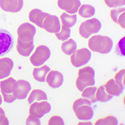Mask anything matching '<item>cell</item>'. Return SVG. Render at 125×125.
I'll return each instance as SVG.
<instances>
[{"instance_id":"7","label":"cell","mask_w":125,"mask_h":125,"mask_svg":"<svg viewBox=\"0 0 125 125\" xmlns=\"http://www.w3.org/2000/svg\"><path fill=\"white\" fill-rule=\"evenodd\" d=\"M92 58V52L88 48L76 50L71 55V62L75 67H80L87 64Z\"/></svg>"},{"instance_id":"35","label":"cell","mask_w":125,"mask_h":125,"mask_svg":"<svg viewBox=\"0 0 125 125\" xmlns=\"http://www.w3.org/2000/svg\"><path fill=\"white\" fill-rule=\"evenodd\" d=\"M125 12H123L122 13H121V14L119 15L117 21V24H119L121 27L123 29H125Z\"/></svg>"},{"instance_id":"18","label":"cell","mask_w":125,"mask_h":125,"mask_svg":"<svg viewBox=\"0 0 125 125\" xmlns=\"http://www.w3.org/2000/svg\"><path fill=\"white\" fill-rule=\"evenodd\" d=\"M104 87L107 94L112 95L113 97H118L123 92L125 88L121 87L117 84L114 79H109L104 84Z\"/></svg>"},{"instance_id":"28","label":"cell","mask_w":125,"mask_h":125,"mask_svg":"<svg viewBox=\"0 0 125 125\" xmlns=\"http://www.w3.org/2000/svg\"><path fill=\"white\" fill-rule=\"evenodd\" d=\"M125 69L119 71L114 76V80L121 87L125 88Z\"/></svg>"},{"instance_id":"37","label":"cell","mask_w":125,"mask_h":125,"mask_svg":"<svg viewBox=\"0 0 125 125\" xmlns=\"http://www.w3.org/2000/svg\"><path fill=\"white\" fill-rule=\"evenodd\" d=\"M2 102H3V99H2V97L1 95H0V105H1L2 104Z\"/></svg>"},{"instance_id":"29","label":"cell","mask_w":125,"mask_h":125,"mask_svg":"<svg viewBox=\"0 0 125 125\" xmlns=\"http://www.w3.org/2000/svg\"><path fill=\"white\" fill-rule=\"evenodd\" d=\"M125 11V8L124 7H120L118 8H114V9L111 10L110 11V15H111V19L113 20V22L115 23H117L118 17L121 13Z\"/></svg>"},{"instance_id":"21","label":"cell","mask_w":125,"mask_h":125,"mask_svg":"<svg viewBox=\"0 0 125 125\" xmlns=\"http://www.w3.org/2000/svg\"><path fill=\"white\" fill-rule=\"evenodd\" d=\"M77 20L78 18L76 14H69L63 12L60 15V21L62 25L67 28L73 27L76 24Z\"/></svg>"},{"instance_id":"1","label":"cell","mask_w":125,"mask_h":125,"mask_svg":"<svg viewBox=\"0 0 125 125\" xmlns=\"http://www.w3.org/2000/svg\"><path fill=\"white\" fill-rule=\"evenodd\" d=\"M17 50L21 55L29 57L34 48V38L36 29L28 22L22 24L17 29Z\"/></svg>"},{"instance_id":"33","label":"cell","mask_w":125,"mask_h":125,"mask_svg":"<svg viewBox=\"0 0 125 125\" xmlns=\"http://www.w3.org/2000/svg\"><path fill=\"white\" fill-rule=\"evenodd\" d=\"M25 125H41V121L38 117H36L34 116L31 115L27 117L26 121H25Z\"/></svg>"},{"instance_id":"26","label":"cell","mask_w":125,"mask_h":125,"mask_svg":"<svg viewBox=\"0 0 125 125\" xmlns=\"http://www.w3.org/2000/svg\"><path fill=\"white\" fill-rule=\"evenodd\" d=\"M95 125H117L118 120L113 116H107L106 117L97 119L95 123Z\"/></svg>"},{"instance_id":"8","label":"cell","mask_w":125,"mask_h":125,"mask_svg":"<svg viewBox=\"0 0 125 125\" xmlns=\"http://www.w3.org/2000/svg\"><path fill=\"white\" fill-rule=\"evenodd\" d=\"M15 81V79L10 77L0 82V90L4 98V101L6 103H12L17 100L13 95V86Z\"/></svg>"},{"instance_id":"2","label":"cell","mask_w":125,"mask_h":125,"mask_svg":"<svg viewBox=\"0 0 125 125\" xmlns=\"http://www.w3.org/2000/svg\"><path fill=\"white\" fill-rule=\"evenodd\" d=\"M113 44L111 38L102 35L93 36L88 41V46L92 52L101 54H107L111 52L113 48Z\"/></svg>"},{"instance_id":"15","label":"cell","mask_w":125,"mask_h":125,"mask_svg":"<svg viewBox=\"0 0 125 125\" xmlns=\"http://www.w3.org/2000/svg\"><path fill=\"white\" fill-rule=\"evenodd\" d=\"M45 81L52 88H60L63 82V74L57 71H50L47 74Z\"/></svg>"},{"instance_id":"31","label":"cell","mask_w":125,"mask_h":125,"mask_svg":"<svg viewBox=\"0 0 125 125\" xmlns=\"http://www.w3.org/2000/svg\"><path fill=\"white\" fill-rule=\"evenodd\" d=\"M115 52L118 55L125 56V37H123L117 43Z\"/></svg>"},{"instance_id":"4","label":"cell","mask_w":125,"mask_h":125,"mask_svg":"<svg viewBox=\"0 0 125 125\" xmlns=\"http://www.w3.org/2000/svg\"><path fill=\"white\" fill-rule=\"evenodd\" d=\"M95 71L90 66L83 67L79 69L76 81V86L78 90L82 92L85 88L95 85Z\"/></svg>"},{"instance_id":"6","label":"cell","mask_w":125,"mask_h":125,"mask_svg":"<svg viewBox=\"0 0 125 125\" xmlns=\"http://www.w3.org/2000/svg\"><path fill=\"white\" fill-rule=\"evenodd\" d=\"M50 55L49 48L44 45H40L36 48L30 57V62L34 67H40L50 59Z\"/></svg>"},{"instance_id":"19","label":"cell","mask_w":125,"mask_h":125,"mask_svg":"<svg viewBox=\"0 0 125 125\" xmlns=\"http://www.w3.org/2000/svg\"><path fill=\"white\" fill-rule=\"evenodd\" d=\"M50 71V68L46 65H43L40 67L34 68L32 71V76L34 79L38 82H44L46 81L47 74Z\"/></svg>"},{"instance_id":"16","label":"cell","mask_w":125,"mask_h":125,"mask_svg":"<svg viewBox=\"0 0 125 125\" xmlns=\"http://www.w3.org/2000/svg\"><path fill=\"white\" fill-rule=\"evenodd\" d=\"M13 67V62L10 58L0 59V79L9 77Z\"/></svg>"},{"instance_id":"5","label":"cell","mask_w":125,"mask_h":125,"mask_svg":"<svg viewBox=\"0 0 125 125\" xmlns=\"http://www.w3.org/2000/svg\"><path fill=\"white\" fill-rule=\"evenodd\" d=\"M102 28L100 21L95 18H92L82 22L79 27V33L81 37L88 39L92 34L99 32Z\"/></svg>"},{"instance_id":"22","label":"cell","mask_w":125,"mask_h":125,"mask_svg":"<svg viewBox=\"0 0 125 125\" xmlns=\"http://www.w3.org/2000/svg\"><path fill=\"white\" fill-rule=\"evenodd\" d=\"M61 50L67 55H71L77 50V44L73 39L65 40L61 44Z\"/></svg>"},{"instance_id":"11","label":"cell","mask_w":125,"mask_h":125,"mask_svg":"<svg viewBox=\"0 0 125 125\" xmlns=\"http://www.w3.org/2000/svg\"><path fill=\"white\" fill-rule=\"evenodd\" d=\"M52 106L46 100L40 102H34L29 107V114L38 117L39 119L43 117L45 114L50 112Z\"/></svg>"},{"instance_id":"30","label":"cell","mask_w":125,"mask_h":125,"mask_svg":"<svg viewBox=\"0 0 125 125\" xmlns=\"http://www.w3.org/2000/svg\"><path fill=\"white\" fill-rule=\"evenodd\" d=\"M105 5L109 8H117L124 6L125 0H104Z\"/></svg>"},{"instance_id":"9","label":"cell","mask_w":125,"mask_h":125,"mask_svg":"<svg viewBox=\"0 0 125 125\" xmlns=\"http://www.w3.org/2000/svg\"><path fill=\"white\" fill-rule=\"evenodd\" d=\"M14 40L8 31L0 29V57L9 53L13 48Z\"/></svg>"},{"instance_id":"17","label":"cell","mask_w":125,"mask_h":125,"mask_svg":"<svg viewBox=\"0 0 125 125\" xmlns=\"http://www.w3.org/2000/svg\"><path fill=\"white\" fill-rule=\"evenodd\" d=\"M48 13L43 12L40 9H33L29 13V21L34 23L38 27L43 28V24L44 20Z\"/></svg>"},{"instance_id":"14","label":"cell","mask_w":125,"mask_h":125,"mask_svg":"<svg viewBox=\"0 0 125 125\" xmlns=\"http://www.w3.org/2000/svg\"><path fill=\"white\" fill-rule=\"evenodd\" d=\"M23 0H0V8L7 12H19L23 8Z\"/></svg>"},{"instance_id":"36","label":"cell","mask_w":125,"mask_h":125,"mask_svg":"<svg viewBox=\"0 0 125 125\" xmlns=\"http://www.w3.org/2000/svg\"><path fill=\"white\" fill-rule=\"evenodd\" d=\"M86 124H88V125H92L90 122H79L78 123V125H86Z\"/></svg>"},{"instance_id":"25","label":"cell","mask_w":125,"mask_h":125,"mask_svg":"<svg viewBox=\"0 0 125 125\" xmlns=\"http://www.w3.org/2000/svg\"><path fill=\"white\" fill-rule=\"evenodd\" d=\"M95 97L97 101L100 102H107L111 100L113 98V96L107 94L104 86L101 85L97 88Z\"/></svg>"},{"instance_id":"20","label":"cell","mask_w":125,"mask_h":125,"mask_svg":"<svg viewBox=\"0 0 125 125\" xmlns=\"http://www.w3.org/2000/svg\"><path fill=\"white\" fill-rule=\"evenodd\" d=\"M48 97L44 91L40 89H35L31 92L30 95L27 98V101L29 104H31L35 101H43L47 100Z\"/></svg>"},{"instance_id":"32","label":"cell","mask_w":125,"mask_h":125,"mask_svg":"<svg viewBox=\"0 0 125 125\" xmlns=\"http://www.w3.org/2000/svg\"><path fill=\"white\" fill-rule=\"evenodd\" d=\"M48 125H63L64 121L60 116H53L51 117L48 123Z\"/></svg>"},{"instance_id":"23","label":"cell","mask_w":125,"mask_h":125,"mask_svg":"<svg viewBox=\"0 0 125 125\" xmlns=\"http://www.w3.org/2000/svg\"><path fill=\"white\" fill-rule=\"evenodd\" d=\"M78 12V14L81 17L87 19L94 16V15L95 14V8L90 5L84 4L80 6Z\"/></svg>"},{"instance_id":"12","label":"cell","mask_w":125,"mask_h":125,"mask_svg":"<svg viewBox=\"0 0 125 125\" xmlns=\"http://www.w3.org/2000/svg\"><path fill=\"white\" fill-rule=\"evenodd\" d=\"M43 29L50 33H57L61 29V24L59 17L56 15L48 14L44 20Z\"/></svg>"},{"instance_id":"10","label":"cell","mask_w":125,"mask_h":125,"mask_svg":"<svg viewBox=\"0 0 125 125\" xmlns=\"http://www.w3.org/2000/svg\"><path fill=\"white\" fill-rule=\"evenodd\" d=\"M31 90V86L28 81L20 79L16 81L13 86V95L17 99L24 100Z\"/></svg>"},{"instance_id":"24","label":"cell","mask_w":125,"mask_h":125,"mask_svg":"<svg viewBox=\"0 0 125 125\" xmlns=\"http://www.w3.org/2000/svg\"><path fill=\"white\" fill-rule=\"evenodd\" d=\"M97 88L93 86H88L82 91V96L83 98H86L92 104H94L97 102L95 94L97 92Z\"/></svg>"},{"instance_id":"34","label":"cell","mask_w":125,"mask_h":125,"mask_svg":"<svg viewBox=\"0 0 125 125\" xmlns=\"http://www.w3.org/2000/svg\"><path fill=\"white\" fill-rule=\"evenodd\" d=\"M9 125V121L5 116V111L1 107H0V125Z\"/></svg>"},{"instance_id":"13","label":"cell","mask_w":125,"mask_h":125,"mask_svg":"<svg viewBox=\"0 0 125 125\" xmlns=\"http://www.w3.org/2000/svg\"><path fill=\"white\" fill-rule=\"evenodd\" d=\"M57 5L69 14H76L81 5L80 0H58Z\"/></svg>"},{"instance_id":"27","label":"cell","mask_w":125,"mask_h":125,"mask_svg":"<svg viewBox=\"0 0 125 125\" xmlns=\"http://www.w3.org/2000/svg\"><path fill=\"white\" fill-rule=\"evenodd\" d=\"M71 31L70 28H67V27H64L63 25H62L60 31L57 33H55V36L57 37L58 40L64 41L68 40L69 37L71 36Z\"/></svg>"},{"instance_id":"3","label":"cell","mask_w":125,"mask_h":125,"mask_svg":"<svg viewBox=\"0 0 125 125\" xmlns=\"http://www.w3.org/2000/svg\"><path fill=\"white\" fill-rule=\"evenodd\" d=\"M73 109L79 120H90L94 117V110L92 103L84 98H79L74 102Z\"/></svg>"}]
</instances>
